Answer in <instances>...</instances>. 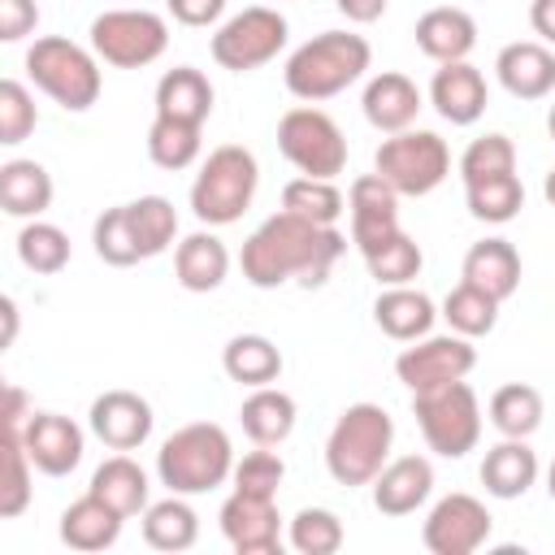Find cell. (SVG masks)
Listing matches in <instances>:
<instances>
[{
    "mask_svg": "<svg viewBox=\"0 0 555 555\" xmlns=\"http://www.w3.org/2000/svg\"><path fill=\"white\" fill-rule=\"evenodd\" d=\"M343 251H347L343 230L317 225L308 217H295V212L278 208L273 217H264L247 234V243L238 251V264H243V278L256 291H278L286 282L321 286Z\"/></svg>",
    "mask_w": 555,
    "mask_h": 555,
    "instance_id": "obj_1",
    "label": "cell"
},
{
    "mask_svg": "<svg viewBox=\"0 0 555 555\" xmlns=\"http://www.w3.org/2000/svg\"><path fill=\"white\" fill-rule=\"evenodd\" d=\"M373 65V48L364 35L356 30H321L308 43H299L286 56L282 82L295 100L304 104H321L334 100L338 91H347L351 82H360Z\"/></svg>",
    "mask_w": 555,
    "mask_h": 555,
    "instance_id": "obj_2",
    "label": "cell"
},
{
    "mask_svg": "<svg viewBox=\"0 0 555 555\" xmlns=\"http://www.w3.org/2000/svg\"><path fill=\"white\" fill-rule=\"evenodd\" d=\"M234 473V442L217 421H191L173 429L156 451V477L169 494H208Z\"/></svg>",
    "mask_w": 555,
    "mask_h": 555,
    "instance_id": "obj_3",
    "label": "cell"
},
{
    "mask_svg": "<svg viewBox=\"0 0 555 555\" xmlns=\"http://www.w3.org/2000/svg\"><path fill=\"white\" fill-rule=\"evenodd\" d=\"M395 447V421L382 403H351L325 438V468L338 486H373Z\"/></svg>",
    "mask_w": 555,
    "mask_h": 555,
    "instance_id": "obj_4",
    "label": "cell"
},
{
    "mask_svg": "<svg viewBox=\"0 0 555 555\" xmlns=\"http://www.w3.org/2000/svg\"><path fill=\"white\" fill-rule=\"evenodd\" d=\"M26 74L30 82L52 100L61 104L65 113H87L95 100H100V56L65 35H43L26 48Z\"/></svg>",
    "mask_w": 555,
    "mask_h": 555,
    "instance_id": "obj_5",
    "label": "cell"
},
{
    "mask_svg": "<svg viewBox=\"0 0 555 555\" xmlns=\"http://www.w3.org/2000/svg\"><path fill=\"white\" fill-rule=\"evenodd\" d=\"M260 186V165L243 143H221L208 152L191 182V212L204 225H234Z\"/></svg>",
    "mask_w": 555,
    "mask_h": 555,
    "instance_id": "obj_6",
    "label": "cell"
},
{
    "mask_svg": "<svg viewBox=\"0 0 555 555\" xmlns=\"http://www.w3.org/2000/svg\"><path fill=\"white\" fill-rule=\"evenodd\" d=\"M412 416L421 425L425 447L442 460L468 455L481 438V403L464 377L429 386V390H412Z\"/></svg>",
    "mask_w": 555,
    "mask_h": 555,
    "instance_id": "obj_7",
    "label": "cell"
},
{
    "mask_svg": "<svg viewBox=\"0 0 555 555\" xmlns=\"http://www.w3.org/2000/svg\"><path fill=\"white\" fill-rule=\"evenodd\" d=\"M91 52L113 69H143L165 56L169 48V22L152 9H104L91 30Z\"/></svg>",
    "mask_w": 555,
    "mask_h": 555,
    "instance_id": "obj_8",
    "label": "cell"
},
{
    "mask_svg": "<svg viewBox=\"0 0 555 555\" xmlns=\"http://www.w3.org/2000/svg\"><path fill=\"white\" fill-rule=\"evenodd\" d=\"M278 152L308 178H338L347 169V139L317 104H295L278 121Z\"/></svg>",
    "mask_w": 555,
    "mask_h": 555,
    "instance_id": "obj_9",
    "label": "cell"
},
{
    "mask_svg": "<svg viewBox=\"0 0 555 555\" xmlns=\"http://www.w3.org/2000/svg\"><path fill=\"white\" fill-rule=\"evenodd\" d=\"M373 169L399 191V195H429L451 173V147L434 130H399L382 139Z\"/></svg>",
    "mask_w": 555,
    "mask_h": 555,
    "instance_id": "obj_10",
    "label": "cell"
},
{
    "mask_svg": "<svg viewBox=\"0 0 555 555\" xmlns=\"http://www.w3.org/2000/svg\"><path fill=\"white\" fill-rule=\"evenodd\" d=\"M286 35H291V26H286V17H282L278 9L251 4V9H243V13H234V17H225V22L212 30L208 52H212V61H217L221 69L247 74V69L269 65V61L286 48Z\"/></svg>",
    "mask_w": 555,
    "mask_h": 555,
    "instance_id": "obj_11",
    "label": "cell"
},
{
    "mask_svg": "<svg viewBox=\"0 0 555 555\" xmlns=\"http://www.w3.org/2000/svg\"><path fill=\"white\" fill-rule=\"evenodd\" d=\"M473 369H477V347H473V338H464L455 330L451 334H425L395 356V377L408 390H429V386L468 377Z\"/></svg>",
    "mask_w": 555,
    "mask_h": 555,
    "instance_id": "obj_12",
    "label": "cell"
},
{
    "mask_svg": "<svg viewBox=\"0 0 555 555\" xmlns=\"http://www.w3.org/2000/svg\"><path fill=\"white\" fill-rule=\"evenodd\" d=\"M490 525L494 516L486 512V503L477 494H447L429 507L425 525H421V542L429 555H473L490 542Z\"/></svg>",
    "mask_w": 555,
    "mask_h": 555,
    "instance_id": "obj_13",
    "label": "cell"
},
{
    "mask_svg": "<svg viewBox=\"0 0 555 555\" xmlns=\"http://www.w3.org/2000/svg\"><path fill=\"white\" fill-rule=\"evenodd\" d=\"M347 212H351V243L360 256L382 247L390 234H399V191L373 169L360 173L347 191Z\"/></svg>",
    "mask_w": 555,
    "mask_h": 555,
    "instance_id": "obj_14",
    "label": "cell"
},
{
    "mask_svg": "<svg viewBox=\"0 0 555 555\" xmlns=\"http://www.w3.org/2000/svg\"><path fill=\"white\" fill-rule=\"evenodd\" d=\"M87 425L91 434L108 447V451H139L147 438H152V403L134 390H104L91 399V412H87Z\"/></svg>",
    "mask_w": 555,
    "mask_h": 555,
    "instance_id": "obj_15",
    "label": "cell"
},
{
    "mask_svg": "<svg viewBox=\"0 0 555 555\" xmlns=\"http://www.w3.org/2000/svg\"><path fill=\"white\" fill-rule=\"evenodd\" d=\"M217 520H221L225 542H230L238 555H273V551L282 546V516H278V503H273V499L234 490V494L221 503Z\"/></svg>",
    "mask_w": 555,
    "mask_h": 555,
    "instance_id": "obj_16",
    "label": "cell"
},
{
    "mask_svg": "<svg viewBox=\"0 0 555 555\" xmlns=\"http://www.w3.org/2000/svg\"><path fill=\"white\" fill-rule=\"evenodd\" d=\"M26 455L48 477H69L82 464V429L61 412H30L22 425Z\"/></svg>",
    "mask_w": 555,
    "mask_h": 555,
    "instance_id": "obj_17",
    "label": "cell"
},
{
    "mask_svg": "<svg viewBox=\"0 0 555 555\" xmlns=\"http://www.w3.org/2000/svg\"><path fill=\"white\" fill-rule=\"evenodd\" d=\"M429 104L438 108L442 121L451 126H473L486 104H490V91H486V78L473 61H447L434 69L429 78Z\"/></svg>",
    "mask_w": 555,
    "mask_h": 555,
    "instance_id": "obj_18",
    "label": "cell"
},
{
    "mask_svg": "<svg viewBox=\"0 0 555 555\" xmlns=\"http://www.w3.org/2000/svg\"><path fill=\"white\" fill-rule=\"evenodd\" d=\"M360 108H364V121L382 134H399V130H412L416 113L425 108L421 100V87L399 74V69H382L364 82V95H360Z\"/></svg>",
    "mask_w": 555,
    "mask_h": 555,
    "instance_id": "obj_19",
    "label": "cell"
},
{
    "mask_svg": "<svg viewBox=\"0 0 555 555\" xmlns=\"http://www.w3.org/2000/svg\"><path fill=\"white\" fill-rule=\"evenodd\" d=\"M494 74L507 95L516 100H542L555 91V52L542 39H516L503 43L494 56Z\"/></svg>",
    "mask_w": 555,
    "mask_h": 555,
    "instance_id": "obj_20",
    "label": "cell"
},
{
    "mask_svg": "<svg viewBox=\"0 0 555 555\" xmlns=\"http://www.w3.org/2000/svg\"><path fill=\"white\" fill-rule=\"evenodd\" d=\"M434 494V464L425 455H399L386 460V468L373 477V507L382 516H412Z\"/></svg>",
    "mask_w": 555,
    "mask_h": 555,
    "instance_id": "obj_21",
    "label": "cell"
},
{
    "mask_svg": "<svg viewBox=\"0 0 555 555\" xmlns=\"http://www.w3.org/2000/svg\"><path fill=\"white\" fill-rule=\"evenodd\" d=\"M538 473H542V464H538V451L529 447V438H499L481 460V486L490 499H503V503L529 494Z\"/></svg>",
    "mask_w": 555,
    "mask_h": 555,
    "instance_id": "obj_22",
    "label": "cell"
},
{
    "mask_svg": "<svg viewBox=\"0 0 555 555\" xmlns=\"http://www.w3.org/2000/svg\"><path fill=\"white\" fill-rule=\"evenodd\" d=\"M412 35H416V48L438 65L468 61V52L477 48V22L455 4H438V9L421 13Z\"/></svg>",
    "mask_w": 555,
    "mask_h": 555,
    "instance_id": "obj_23",
    "label": "cell"
},
{
    "mask_svg": "<svg viewBox=\"0 0 555 555\" xmlns=\"http://www.w3.org/2000/svg\"><path fill=\"white\" fill-rule=\"evenodd\" d=\"M373 321L386 338L395 343H416L434 330L438 321V308L425 291L416 286H382V295L373 299Z\"/></svg>",
    "mask_w": 555,
    "mask_h": 555,
    "instance_id": "obj_24",
    "label": "cell"
},
{
    "mask_svg": "<svg viewBox=\"0 0 555 555\" xmlns=\"http://www.w3.org/2000/svg\"><path fill=\"white\" fill-rule=\"evenodd\" d=\"M225 273H230V251L212 230H195L173 247V278L182 291L208 295L225 282Z\"/></svg>",
    "mask_w": 555,
    "mask_h": 555,
    "instance_id": "obj_25",
    "label": "cell"
},
{
    "mask_svg": "<svg viewBox=\"0 0 555 555\" xmlns=\"http://www.w3.org/2000/svg\"><path fill=\"white\" fill-rule=\"evenodd\" d=\"M208 113H212V82H208L204 69L173 65V69L160 74V82H156V117L204 126Z\"/></svg>",
    "mask_w": 555,
    "mask_h": 555,
    "instance_id": "obj_26",
    "label": "cell"
},
{
    "mask_svg": "<svg viewBox=\"0 0 555 555\" xmlns=\"http://www.w3.org/2000/svg\"><path fill=\"white\" fill-rule=\"evenodd\" d=\"M121 512L108 507L104 499H95L91 490L82 499H74L65 512H61V542L69 551H108L117 538H121Z\"/></svg>",
    "mask_w": 555,
    "mask_h": 555,
    "instance_id": "obj_27",
    "label": "cell"
},
{
    "mask_svg": "<svg viewBox=\"0 0 555 555\" xmlns=\"http://www.w3.org/2000/svg\"><path fill=\"white\" fill-rule=\"evenodd\" d=\"M295 399L278 386H256L238 408V425L256 447H282L295 434Z\"/></svg>",
    "mask_w": 555,
    "mask_h": 555,
    "instance_id": "obj_28",
    "label": "cell"
},
{
    "mask_svg": "<svg viewBox=\"0 0 555 555\" xmlns=\"http://www.w3.org/2000/svg\"><path fill=\"white\" fill-rule=\"evenodd\" d=\"M0 208L9 217H22V221H35L52 208V173L39 165V160H4L0 165Z\"/></svg>",
    "mask_w": 555,
    "mask_h": 555,
    "instance_id": "obj_29",
    "label": "cell"
},
{
    "mask_svg": "<svg viewBox=\"0 0 555 555\" xmlns=\"http://www.w3.org/2000/svg\"><path fill=\"white\" fill-rule=\"evenodd\" d=\"M464 282H473L477 291L494 295L499 304L516 295L520 286V251L507 238H481L468 247L464 256Z\"/></svg>",
    "mask_w": 555,
    "mask_h": 555,
    "instance_id": "obj_30",
    "label": "cell"
},
{
    "mask_svg": "<svg viewBox=\"0 0 555 555\" xmlns=\"http://www.w3.org/2000/svg\"><path fill=\"white\" fill-rule=\"evenodd\" d=\"M95 499H104L108 507H117L126 520L130 516H143V507L152 503V486H147V473L126 455V451H117V455H108L95 473H91V486H87Z\"/></svg>",
    "mask_w": 555,
    "mask_h": 555,
    "instance_id": "obj_31",
    "label": "cell"
},
{
    "mask_svg": "<svg viewBox=\"0 0 555 555\" xmlns=\"http://www.w3.org/2000/svg\"><path fill=\"white\" fill-rule=\"evenodd\" d=\"M221 369L230 382L256 390V386H273L282 377V351L273 338L264 334H234L221 347Z\"/></svg>",
    "mask_w": 555,
    "mask_h": 555,
    "instance_id": "obj_32",
    "label": "cell"
},
{
    "mask_svg": "<svg viewBox=\"0 0 555 555\" xmlns=\"http://www.w3.org/2000/svg\"><path fill=\"white\" fill-rule=\"evenodd\" d=\"M143 542L152 551H191L195 538H199V516L195 507L186 503V494H169V499H156L143 507Z\"/></svg>",
    "mask_w": 555,
    "mask_h": 555,
    "instance_id": "obj_33",
    "label": "cell"
},
{
    "mask_svg": "<svg viewBox=\"0 0 555 555\" xmlns=\"http://www.w3.org/2000/svg\"><path fill=\"white\" fill-rule=\"evenodd\" d=\"M490 425L503 434V438H529V434H538V425H542V412H546V403H542V390L538 386H529V382H507V386H499L494 395H490Z\"/></svg>",
    "mask_w": 555,
    "mask_h": 555,
    "instance_id": "obj_34",
    "label": "cell"
},
{
    "mask_svg": "<svg viewBox=\"0 0 555 555\" xmlns=\"http://www.w3.org/2000/svg\"><path fill=\"white\" fill-rule=\"evenodd\" d=\"M199 130L204 126L173 121V117H152V126H147V156H152V165L169 169V173L191 169L199 160V147H204Z\"/></svg>",
    "mask_w": 555,
    "mask_h": 555,
    "instance_id": "obj_35",
    "label": "cell"
},
{
    "mask_svg": "<svg viewBox=\"0 0 555 555\" xmlns=\"http://www.w3.org/2000/svg\"><path fill=\"white\" fill-rule=\"evenodd\" d=\"M464 204L477 221L486 225H507L520 217L525 208V182L516 173H499V178H481L464 186Z\"/></svg>",
    "mask_w": 555,
    "mask_h": 555,
    "instance_id": "obj_36",
    "label": "cell"
},
{
    "mask_svg": "<svg viewBox=\"0 0 555 555\" xmlns=\"http://www.w3.org/2000/svg\"><path fill=\"white\" fill-rule=\"evenodd\" d=\"M282 208L295 212V217H308L317 225H334L347 212V199L334 186V178H308V173H299V178H291L282 186Z\"/></svg>",
    "mask_w": 555,
    "mask_h": 555,
    "instance_id": "obj_37",
    "label": "cell"
},
{
    "mask_svg": "<svg viewBox=\"0 0 555 555\" xmlns=\"http://www.w3.org/2000/svg\"><path fill=\"white\" fill-rule=\"evenodd\" d=\"M442 321L455 334H464V338H481V334H490L499 325V299L486 295V291H477L473 282H460L442 299Z\"/></svg>",
    "mask_w": 555,
    "mask_h": 555,
    "instance_id": "obj_38",
    "label": "cell"
},
{
    "mask_svg": "<svg viewBox=\"0 0 555 555\" xmlns=\"http://www.w3.org/2000/svg\"><path fill=\"white\" fill-rule=\"evenodd\" d=\"M17 260L30 269V273H61L69 264V234L52 221H26L17 230Z\"/></svg>",
    "mask_w": 555,
    "mask_h": 555,
    "instance_id": "obj_39",
    "label": "cell"
},
{
    "mask_svg": "<svg viewBox=\"0 0 555 555\" xmlns=\"http://www.w3.org/2000/svg\"><path fill=\"white\" fill-rule=\"evenodd\" d=\"M364 264H369V278L377 282V286H412V278L421 273V264H425V251H421V243L412 238V234H390L382 247H373L369 256H364Z\"/></svg>",
    "mask_w": 555,
    "mask_h": 555,
    "instance_id": "obj_40",
    "label": "cell"
},
{
    "mask_svg": "<svg viewBox=\"0 0 555 555\" xmlns=\"http://www.w3.org/2000/svg\"><path fill=\"white\" fill-rule=\"evenodd\" d=\"M126 208H130V225H134V238H139L143 260L160 256L178 238V212H173V204L165 195H139Z\"/></svg>",
    "mask_w": 555,
    "mask_h": 555,
    "instance_id": "obj_41",
    "label": "cell"
},
{
    "mask_svg": "<svg viewBox=\"0 0 555 555\" xmlns=\"http://www.w3.org/2000/svg\"><path fill=\"white\" fill-rule=\"evenodd\" d=\"M91 243H95V256L113 269H130L143 260L139 251V238H134V225H130V208L117 204V208H104L95 217V230H91Z\"/></svg>",
    "mask_w": 555,
    "mask_h": 555,
    "instance_id": "obj_42",
    "label": "cell"
},
{
    "mask_svg": "<svg viewBox=\"0 0 555 555\" xmlns=\"http://www.w3.org/2000/svg\"><path fill=\"white\" fill-rule=\"evenodd\" d=\"M30 455L22 442V425H4V477H0V516L13 520L30 503Z\"/></svg>",
    "mask_w": 555,
    "mask_h": 555,
    "instance_id": "obj_43",
    "label": "cell"
},
{
    "mask_svg": "<svg viewBox=\"0 0 555 555\" xmlns=\"http://www.w3.org/2000/svg\"><path fill=\"white\" fill-rule=\"evenodd\" d=\"M499 173H516V143L507 134H481L460 152V178L481 182V178H499Z\"/></svg>",
    "mask_w": 555,
    "mask_h": 555,
    "instance_id": "obj_44",
    "label": "cell"
},
{
    "mask_svg": "<svg viewBox=\"0 0 555 555\" xmlns=\"http://www.w3.org/2000/svg\"><path fill=\"white\" fill-rule=\"evenodd\" d=\"M291 546L299 555H334L343 546V520L330 507H299L291 516Z\"/></svg>",
    "mask_w": 555,
    "mask_h": 555,
    "instance_id": "obj_45",
    "label": "cell"
},
{
    "mask_svg": "<svg viewBox=\"0 0 555 555\" xmlns=\"http://www.w3.org/2000/svg\"><path fill=\"white\" fill-rule=\"evenodd\" d=\"M230 481H234V490H243V494L278 499V486L286 481V464H282V455H278V451L256 447V451H247L243 460H234Z\"/></svg>",
    "mask_w": 555,
    "mask_h": 555,
    "instance_id": "obj_46",
    "label": "cell"
},
{
    "mask_svg": "<svg viewBox=\"0 0 555 555\" xmlns=\"http://www.w3.org/2000/svg\"><path fill=\"white\" fill-rule=\"evenodd\" d=\"M35 126H39L35 95H30L17 78H4V82H0V143H4V147H17Z\"/></svg>",
    "mask_w": 555,
    "mask_h": 555,
    "instance_id": "obj_47",
    "label": "cell"
},
{
    "mask_svg": "<svg viewBox=\"0 0 555 555\" xmlns=\"http://www.w3.org/2000/svg\"><path fill=\"white\" fill-rule=\"evenodd\" d=\"M39 26V4L35 0H0V39L17 43Z\"/></svg>",
    "mask_w": 555,
    "mask_h": 555,
    "instance_id": "obj_48",
    "label": "cell"
},
{
    "mask_svg": "<svg viewBox=\"0 0 555 555\" xmlns=\"http://www.w3.org/2000/svg\"><path fill=\"white\" fill-rule=\"evenodd\" d=\"M169 17L182 22V26H217L221 13H225V0H165Z\"/></svg>",
    "mask_w": 555,
    "mask_h": 555,
    "instance_id": "obj_49",
    "label": "cell"
},
{
    "mask_svg": "<svg viewBox=\"0 0 555 555\" xmlns=\"http://www.w3.org/2000/svg\"><path fill=\"white\" fill-rule=\"evenodd\" d=\"M334 4H338V13H343L347 22L369 26V22H377V17L386 13V4H390V0H334Z\"/></svg>",
    "mask_w": 555,
    "mask_h": 555,
    "instance_id": "obj_50",
    "label": "cell"
},
{
    "mask_svg": "<svg viewBox=\"0 0 555 555\" xmlns=\"http://www.w3.org/2000/svg\"><path fill=\"white\" fill-rule=\"evenodd\" d=\"M529 26L546 48H555V0H533L529 4Z\"/></svg>",
    "mask_w": 555,
    "mask_h": 555,
    "instance_id": "obj_51",
    "label": "cell"
},
{
    "mask_svg": "<svg viewBox=\"0 0 555 555\" xmlns=\"http://www.w3.org/2000/svg\"><path fill=\"white\" fill-rule=\"evenodd\" d=\"M0 312H4V338H0V343H4V347H13V338H17V304H13V299H4V304H0Z\"/></svg>",
    "mask_w": 555,
    "mask_h": 555,
    "instance_id": "obj_52",
    "label": "cell"
},
{
    "mask_svg": "<svg viewBox=\"0 0 555 555\" xmlns=\"http://www.w3.org/2000/svg\"><path fill=\"white\" fill-rule=\"evenodd\" d=\"M542 195H546V204H551V208H555V169H551V173H546V182H542Z\"/></svg>",
    "mask_w": 555,
    "mask_h": 555,
    "instance_id": "obj_53",
    "label": "cell"
},
{
    "mask_svg": "<svg viewBox=\"0 0 555 555\" xmlns=\"http://www.w3.org/2000/svg\"><path fill=\"white\" fill-rule=\"evenodd\" d=\"M546 494H551V503H555V460H551V468H546Z\"/></svg>",
    "mask_w": 555,
    "mask_h": 555,
    "instance_id": "obj_54",
    "label": "cell"
},
{
    "mask_svg": "<svg viewBox=\"0 0 555 555\" xmlns=\"http://www.w3.org/2000/svg\"><path fill=\"white\" fill-rule=\"evenodd\" d=\"M546 130H551V139H555V104H551V113H546Z\"/></svg>",
    "mask_w": 555,
    "mask_h": 555,
    "instance_id": "obj_55",
    "label": "cell"
}]
</instances>
